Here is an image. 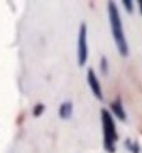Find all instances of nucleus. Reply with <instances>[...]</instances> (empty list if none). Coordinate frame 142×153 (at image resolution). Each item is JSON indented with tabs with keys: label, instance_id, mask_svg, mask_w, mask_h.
<instances>
[{
	"label": "nucleus",
	"instance_id": "6e6552de",
	"mask_svg": "<svg viewBox=\"0 0 142 153\" xmlns=\"http://www.w3.org/2000/svg\"><path fill=\"white\" fill-rule=\"evenodd\" d=\"M100 71L104 75L108 74V62H107L106 56H102V59H100Z\"/></svg>",
	"mask_w": 142,
	"mask_h": 153
},
{
	"label": "nucleus",
	"instance_id": "9d476101",
	"mask_svg": "<svg viewBox=\"0 0 142 153\" xmlns=\"http://www.w3.org/2000/svg\"><path fill=\"white\" fill-rule=\"evenodd\" d=\"M123 5L125 7V9L129 13L133 12V1L132 0H123Z\"/></svg>",
	"mask_w": 142,
	"mask_h": 153
},
{
	"label": "nucleus",
	"instance_id": "9b49d317",
	"mask_svg": "<svg viewBox=\"0 0 142 153\" xmlns=\"http://www.w3.org/2000/svg\"><path fill=\"white\" fill-rule=\"evenodd\" d=\"M138 7H140V12L142 13V0H140V1H138Z\"/></svg>",
	"mask_w": 142,
	"mask_h": 153
},
{
	"label": "nucleus",
	"instance_id": "423d86ee",
	"mask_svg": "<svg viewBox=\"0 0 142 153\" xmlns=\"http://www.w3.org/2000/svg\"><path fill=\"white\" fill-rule=\"evenodd\" d=\"M72 113H73V103L71 101H67V102H63L59 107V115H60L61 119H68V118L72 117Z\"/></svg>",
	"mask_w": 142,
	"mask_h": 153
},
{
	"label": "nucleus",
	"instance_id": "f257e3e1",
	"mask_svg": "<svg viewBox=\"0 0 142 153\" xmlns=\"http://www.w3.org/2000/svg\"><path fill=\"white\" fill-rule=\"evenodd\" d=\"M108 17H110V24H111V30H112V37L115 39V45L119 50L120 55L127 56L129 54V47L125 34L123 29V22H121V16L119 12V8L115 4V1H108Z\"/></svg>",
	"mask_w": 142,
	"mask_h": 153
},
{
	"label": "nucleus",
	"instance_id": "7ed1b4c3",
	"mask_svg": "<svg viewBox=\"0 0 142 153\" xmlns=\"http://www.w3.org/2000/svg\"><path fill=\"white\" fill-rule=\"evenodd\" d=\"M89 56V47H88V26L85 22L81 24L78 30V42H77V60L78 64L85 65Z\"/></svg>",
	"mask_w": 142,
	"mask_h": 153
},
{
	"label": "nucleus",
	"instance_id": "20e7f679",
	"mask_svg": "<svg viewBox=\"0 0 142 153\" xmlns=\"http://www.w3.org/2000/svg\"><path fill=\"white\" fill-rule=\"evenodd\" d=\"M86 79H88V84L90 86V89H91L93 94H94L99 101H102L103 100L102 86H100V82H99V80L96 77V75H95V72L93 68L88 69V76H86Z\"/></svg>",
	"mask_w": 142,
	"mask_h": 153
},
{
	"label": "nucleus",
	"instance_id": "0eeeda50",
	"mask_svg": "<svg viewBox=\"0 0 142 153\" xmlns=\"http://www.w3.org/2000/svg\"><path fill=\"white\" fill-rule=\"evenodd\" d=\"M125 147L128 151H130L132 153H140V145H138L137 141H133L130 139H127L125 140Z\"/></svg>",
	"mask_w": 142,
	"mask_h": 153
},
{
	"label": "nucleus",
	"instance_id": "1a4fd4ad",
	"mask_svg": "<svg viewBox=\"0 0 142 153\" xmlns=\"http://www.w3.org/2000/svg\"><path fill=\"white\" fill-rule=\"evenodd\" d=\"M44 111V105H42V103H37L35 105V107L33 109V114L35 117H39L40 114H42Z\"/></svg>",
	"mask_w": 142,
	"mask_h": 153
},
{
	"label": "nucleus",
	"instance_id": "39448f33",
	"mask_svg": "<svg viewBox=\"0 0 142 153\" xmlns=\"http://www.w3.org/2000/svg\"><path fill=\"white\" fill-rule=\"evenodd\" d=\"M111 110H112L113 115H115L117 119H120L123 122L127 119V114H125V110H124V106H123V102H121L120 97H117L113 102H111Z\"/></svg>",
	"mask_w": 142,
	"mask_h": 153
},
{
	"label": "nucleus",
	"instance_id": "f03ea898",
	"mask_svg": "<svg viewBox=\"0 0 142 153\" xmlns=\"http://www.w3.org/2000/svg\"><path fill=\"white\" fill-rule=\"evenodd\" d=\"M102 117V128H103V147L104 151L108 153H115L116 151V141H117V131L113 117L106 109L100 110Z\"/></svg>",
	"mask_w": 142,
	"mask_h": 153
}]
</instances>
